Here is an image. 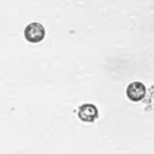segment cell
<instances>
[{"label": "cell", "instance_id": "6da1fadb", "mask_svg": "<svg viewBox=\"0 0 154 154\" xmlns=\"http://www.w3.org/2000/svg\"><path fill=\"white\" fill-rule=\"evenodd\" d=\"M46 36L45 26L41 23L32 22L28 24L24 29V38L30 43H38Z\"/></svg>", "mask_w": 154, "mask_h": 154}, {"label": "cell", "instance_id": "7a4b0ae2", "mask_svg": "<svg viewBox=\"0 0 154 154\" xmlns=\"http://www.w3.org/2000/svg\"><path fill=\"white\" fill-rule=\"evenodd\" d=\"M77 116L82 122L93 123L99 118V111L93 103H83L78 107Z\"/></svg>", "mask_w": 154, "mask_h": 154}, {"label": "cell", "instance_id": "3957f363", "mask_svg": "<svg viewBox=\"0 0 154 154\" xmlns=\"http://www.w3.org/2000/svg\"><path fill=\"white\" fill-rule=\"evenodd\" d=\"M146 85L142 82H131L126 87V96L131 101H141L146 96Z\"/></svg>", "mask_w": 154, "mask_h": 154}]
</instances>
